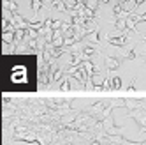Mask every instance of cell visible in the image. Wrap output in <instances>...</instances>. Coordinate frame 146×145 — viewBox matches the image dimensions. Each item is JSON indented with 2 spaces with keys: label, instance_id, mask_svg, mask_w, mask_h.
Instances as JSON below:
<instances>
[{
  "label": "cell",
  "instance_id": "3957f363",
  "mask_svg": "<svg viewBox=\"0 0 146 145\" xmlns=\"http://www.w3.org/2000/svg\"><path fill=\"white\" fill-rule=\"evenodd\" d=\"M4 41L11 43V41H13V34H11V32H4Z\"/></svg>",
  "mask_w": 146,
  "mask_h": 145
},
{
  "label": "cell",
  "instance_id": "277c9868",
  "mask_svg": "<svg viewBox=\"0 0 146 145\" xmlns=\"http://www.w3.org/2000/svg\"><path fill=\"white\" fill-rule=\"evenodd\" d=\"M120 85H121V80H120V78H114V80H113V87H114V89H120Z\"/></svg>",
  "mask_w": 146,
  "mask_h": 145
},
{
  "label": "cell",
  "instance_id": "6da1fadb",
  "mask_svg": "<svg viewBox=\"0 0 146 145\" xmlns=\"http://www.w3.org/2000/svg\"><path fill=\"white\" fill-rule=\"evenodd\" d=\"M106 62H108V69H111V71L116 69V67L120 66V60H118V58H113V57H108Z\"/></svg>",
  "mask_w": 146,
  "mask_h": 145
},
{
  "label": "cell",
  "instance_id": "7a4b0ae2",
  "mask_svg": "<svg viewBox=\"0 0 146 145\" xmlns=\"http://www.w3.org/2000/svg\"><path fill=\"white\" fill-rule=\"evenodd\" d=\"M125 41H127V39H125V37L121 36V37H116V39H111V44H118V46H123V44H125Z\"/></svg>",
  "mask_w": 146,
  "mask_h": 145
},
{
  "label": "cell",
  "instance_id": "5b68a950",
  "mask_svg": "<svg viewBox=\"0 0 146 145\" xmlns=\"http://www.w3.org/2000/svg\"><path fill=\"white\" fill-rule=\"evenodd\" d=\"M144 0H135V5H139V4H143Z\"/></svg>",
  "mask_w": 146,
  "mask_h": 145
}]
</instances>
